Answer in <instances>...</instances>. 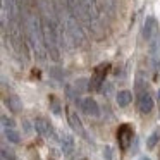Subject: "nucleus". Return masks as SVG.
<instances>
[{
	"label": "nucleus",
	"instance_id": "obj_11",
	"mask_svg": "<svg viewBox=\"0 0 160 160\" xmlns=\"http://www.w3.org/2000/svg\"><path fill=\"white\" fill-rule=\"evenodd\" d=\"M7 103H9V107H11L14 112H18V110H21V108H22V102L19 100V97H11Z\"/></svg>",
	"mask_w": 160,
	"mask_h": 160
},
{
	"label": "nucleus",
	"instance_id": "obj_2",
	"mask_svg": "<svg viewBox=\"0 0 160 160\" xmlns=\"http://www.w3.org/2000/svg\"><path fill=\"white\" fill-rule=\"evenodd\" d=\"M108 67H110L108 64H103V66H98L97 69H95V74L90 79V84H88L90 90H100L102 84H103V81H105V74H107Z\"/></svg>",
	"mask_w": 160,
	"mask_h": 160
},
{
	"label": "nucleus",
	"instance_id": "obj_14",
	"mask_svg": "<svg viewBox=\"0 0 160 160\" xmlns=\"http://www.w3.org/2000/svg\"><path fill=\"white\" fill-rule=\"evenodd\" d=\"M2 160H14L12 153H7V150H2Z\"/></svg>",
	"mask_w": 160,
	"mask_h": 160
},
{
	"label": "nucleus",
	"instance_id": "obj_10",
	"mask_svg": "<svg viewBox=\"0 0 160 160\" xmlns=\"http://www.w3.org/2000/svg\"><path fill=\"white\" fill-rule=\"evenodd\" d=\"M72 146H74L72 138H71V136H64L62 138V148H64V152H66V155H69V153L72 152Z\"/></svg>",
	"mask_w": 160,
	"mask_h": 160
},
{
	"label": "nucleus",
	"instance_id": "obj_12",
	"mask_svg": "<svg viewBox=\"0 0 160 160\" xmlns=\"http://www.w3.org/2000/svg\"><path fill=\"white\" fill-rule=\"evenodd\" d=\"M5 136H7V139H9V141H12V143H19V141H21L19 132H16L14 129H7V131H5Z\"/></svg>",
	"mask_w": 160,
	"mask_h": 160
},
{
	"label": "nucleus",
	"instance_id": "obj_6",
	"mask_svg": "<svg viewBox=\"0 0 160 160\" xmlns=\"http://www.w3.org/2000/svg\"><path fill=\"white\" fill-rule=\"evenodd\" d=\"M35 129H36V132L42 134V136H48L50 132H52V126H50L45 119H42V117H38L35 121Z\"/></svg>",
	"mask_w": 160,
	"mask_h": 160
},
{
	"label": "nucleus",
	"instance_id": "obj_8",
	"mask_svg": "<svg viewBox=\"0 0 160 160\" xmlns=\"http://www.w3.org/2000/svg\"><path fill=\"white\" fill-rule=\"evenodd\" d=\"M131 100H132V93H131V91L122 90V91H119V93H117V105H119V107H128V105L131 103Z\"/></svg>",
	"mask_w": 160,
	"mask_h": 160
},
{
	"label": "nucleus",
	"instance_id": "obj_4",
	"mask_svg": "<svg viewBox=\"0 0 160 160\" xmlns=\"http://www.w3.org/2000/svg\"><path fill=\"white\" fill-rule=\"evenodd\" d=\"M138 108L141 114H150L153 110V98L150 97V93H141L138 98Z\"/></svg>",
	"mask_w": 160,
	"mask_h": 160
},
{
	"label": "nucleus",
	"instance_id": "obj_13",
	"mask_svg": "<svg viewBox=\"0 0 160 160\" xmlns=\"http://www.w3.org/2000/svg\"><path fill=\"white\" fill-rule=\"evenodd\" d=\"M2 124H4V128H7V129H12V128H14V122H12V119H7L5 115H2Z\"/></svg>",
	"mask_w": 160,
	"mask_h": 160
},
{
	"label": "nucleus",
	"instance_id": "obj_5",
	"mask_svg": "<svg viewBox=\"0 0 160 160\" xmlns=\"http://www.w3.org/2000/svg\"><path fill=\"white\" fill-rule=\"evenodd\" d=\"M158 26H157V19L155 18H146L145 21V28H143V36L146 40H152L157 36V31H158Z\"/></svg>",
	"mask_w": 160,
	"mask_h": 160
},
{
	"label": "nucleus",
	"instance_id": "obj_3",
	"mask_svg": "<svg viewBox=\"0 0 160 160\" xmlns=\"http://www.w3.org/2000/svg\"><path fill=\"white\" fill-rule=\"evenodd\" d=\"M81 110L88 115H93V117H97L100 114V107H98V103L93 98H83L81 100Z\"/></svg>",
	"mask_w": 160,
	"mask_h": 160
},
{
	"label": "nucleus",
	"instance_id": "obj_9",
	"mask_svg": "<svg viewBox=\"0 0 160 160\" xmlns=\"http://www.w3.org/2000/svg\"><path fill=\"white\" fill-rule=\"evenodd\" d=\"M158 141H160V129H155V131L148 136V139H146V148H148V150L155 148V145Z\"/></svg>",
	"mask_w": 160,
	"mask_h": 160
},
{
	"label": "nucleus",
	"instance_id": "obj_1",
	"mask_svg": "<svg viewBox=\"0 0 160 160\" xmlns=\"http://www.w3.org/2000/svg\"><path fill=\"white\" fill-rule=\"evenodd\" d=\"M132 138H134L132 126H129V124L119 126V129H117V141H119V146H121V150H128L129 145L132 143Z\"/></svg>",
	"mask_w": 160,
	"mask_h": 160
},
{
	"label": "nucleus",
	"instance_id": "obj_15",
	"mask_svg": "<svg viewBox=\"0 0 160 160\" xmlns=\"http://www.w3.org/2000/svg\"><path fill=\"white\" fill-rule=\"evenodd\" d=\"M103 157H105L107 160H110V148H108V146L103 150Z\"/></svg>",
	"mask_w": 160,
	"mask_h": 160
},
{
	"label": "nucleus",
	"instance_id": "obj_16",
	"mask_svg": "<svg viewBox=\"0 0 160 160\" xmlns=\"http://www.w3.org/2000/svg\"><path fill=\"white\" fill-rule=\"evenodd\" d=\"M139 160H150V158H148V157H141Z\"/></svg>",
	"mask_w": 160,
	"mask_h": 160
},
{
	"label": "nucleus",
	"instance_id": "obj_7",
	"mask_svg": "<svg viewBox=\"0 0 160 160\" xmlns=\"http://www.w3.org/2000/svg\"><path fill=\"white\" fill-rule=\"evenodd\" d=\"M69 124H71V128H72L76 132L84 134V129H83V124H81V119L78 117L76 112H69Z\"/></svg>",
	"mask_w": 160,
	"mask_h": 160
}]
</instances>
